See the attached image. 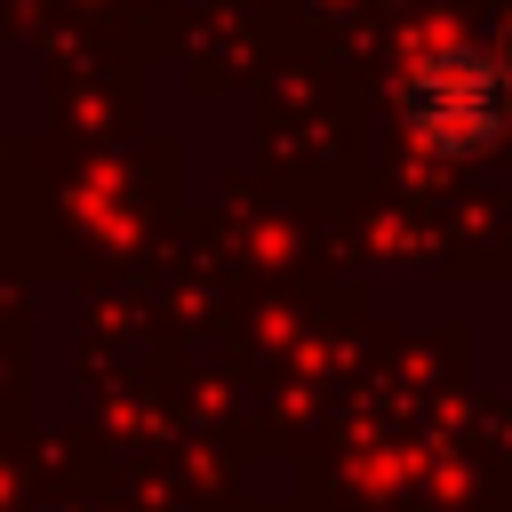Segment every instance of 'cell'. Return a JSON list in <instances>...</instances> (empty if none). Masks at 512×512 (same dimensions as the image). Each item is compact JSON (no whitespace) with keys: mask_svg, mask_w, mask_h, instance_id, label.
I'll list each match as a JSON object with an SVG mask.
<instances>
[{"mask_svg":"<svg viewBox=\"0 0 512 512\" xmlns=\"http://www.w3.org/2000/svg\"><path fill=\"white\" fill-rule=\"evenodd\" d=\"M392 112H400V136L424 160H440V168L488 160L504 144V56H496V40H480V32H432L400 64Z\"/></svg>","mask_w":512,"mask_h":512,"instance_id":"6da1fadb","label":"cell"}]
</instances>
